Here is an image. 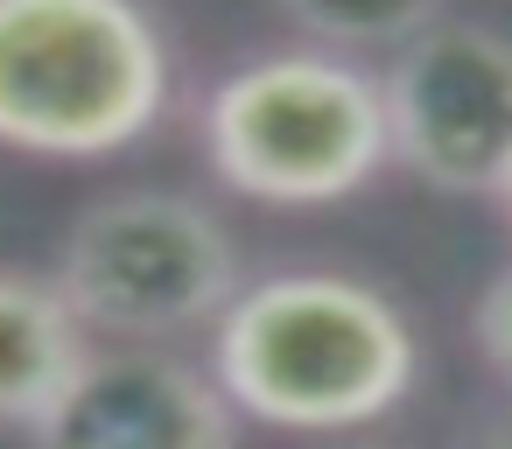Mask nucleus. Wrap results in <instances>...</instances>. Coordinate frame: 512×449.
I'll return each instance as SVG.
<instances>
[{
    "label": "nucleus",
    "mask_w": 512,
    "mask_h": 449,
    "mask_svg": "<svg viewBox=\"0 0 512 449\" xmlns=\"http://www.w3.org/2000/svg\"><path fill=\"white\" fill-rule=\"evenodd\" d=\"M50 281L92 337L169 344L183 330H211L246 274L225 218L204 197L113 190L64 225Z\"/></svg>",
    "instance_id": "20e7f679"
},
{
    "label": "nucleus",
    "mask_w": 512,
    "mask_h": 449,
    "mask_svg": "<svg viewBox=\"0 0 512 449\" xmlns=\"http://www.w3.org/2000/svg\"><path fill=\"white\" fill-rule=\"evenodd\" d=\"M197 141L225 190L274 211L344 204L393 162L379 78L323 43L232 64L197 106Z\"/></svg>",
    "instance_id": "7ed1b4c3"
},
{
    "label": "nucleus",
    "mask_w": 512,
    "mask_h": 449,
    "mask_svg": "<svg viewBox=\"0 0 512 449\" xmlns=\"http://www.w3.org/2000/svg\"><path fill=\"white\" fill-rule=\"evenodd\" d=\"M470 449H512V400H505V407L477 428V442H470Z\"/></svg>",
    "instance_id": "9d476101"
},
{
    "label": "nucleus",
    "mask_w": 512,
    "mask_h": 449,
    "mask_svg": "<svg viewBox=\"0 0 512 449\" xmlns=\"http://www.w3.org/2000/svg\"><path fill=\"white\" fill-rule=\"evenodd\" d=\"M29 449H239V407L169 344H92Z\"/></svg>",
    "instance_id": "423d86ee"
},
{
    "label": "nucleus",
    "mask_w": 512,
    "mask_h": 449,
    "mask_svg": "<svg viewBox=\"0 0 512 449\" xmlns=\"http://www.w3.org/2000/svg\"><path fill=\"white\" fill-rule=\"evenodd\" d=\"M470 330H477V351H484V365H491V372L505 379V393H512V267H498V274L484 281Z\"/></svg>",
    "instance_id": "1a4fd4ad"
},
{
    "label": "nucleus",
    "mask_w": 512,
    "mask_h": 449,
    "mask_svg": "<svg viewBox=\"0 0 512 449\" xmlns=\"http://www.w3.org/2000/svg\"><path fill=\"white\" fill-rule=\"evenodd\" d=\"M386 148L393 162L449 197H498L512 169V36L484 22H428L386 71Z\"/></svg>",
    "instance_id": "39448f33"
},
{
    "label": "nucleus",
    "mask_w": 512,
    "mask_h": 449,
    "mask_svg": "<svg viewBox=\"0 0 512 449\" xmlns=\"http://www.w3.org/2000/svg\"><path fill=\"white\" fill-rule=\"evenodd\" d=\"M274 8L323 50H400L428 22H442V0H274Z\"/></svg>",
    "instance_id": "6e6552de"
},
{
    "label": "nucleus",
    "mask_w": 512,
    "mask_h": 449,
    "mask_svg": "<svg viewBox=\"0 0 512 449\" xmlns=\"http://www.w3.org/2000/svg\"><path fill=\"white\" fill-rule=\"evenodd\" d=\"M421 337L407 309L337 267H281L239 281L211 323V379L239 421L295 435H351L414 393Z\"/></svg>",
    "instance_id": "f257e3e1"
},
{
    "label": "nucleus",
    "mask_w": 512,
    "mask_h": 449,
    "mask_svg": "<svg viewBox=\"0 0 512 449\" xmlns=\"http://www.w3.org/2000/svg\"><path fill=\"white\" fill-rule=\"evenodd\" d=\"M176 99L148 0H0V148L106 162L141 148Z\"/></svg>",
    "instance_id": "f03ea898"
},
{
    "label": "nucleus",
    "mask_w": 512,
    "mask_h": 449,
    "mask_svg": "<svg viewBox=\"0 0 512 449\" xmlns=\"http://www.w3.org/2000/svg\"><path fill=\"white\" fill-rule=\"evenodd\" d=\"M498 204H505V218H512V169H505V183H498Z\"/></svg>",
    "instance_id": "9b49d317"
},
{
    "label": "nucleus",
    "mask_w": 512,
    "mask_h": 449,
    "mask_svg": "<svg viewBox=\"0 0 512 449\" xmlns=\"http://www.w3.org/2000/svg\"><path fill=\"white\" fill-rule=\"evenodd\" d=\"M92 330L64 288L36 267H0V428H36L71 372L92 358Z\"/></svg>",
    "instance_id": "0eeeda50"
}]
</instances>
